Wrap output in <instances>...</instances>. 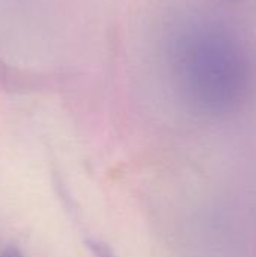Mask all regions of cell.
Listing matches in <instances>:
<instances>
[{
  "label": "cell",
  "instance_id": "obj_3",
  "mask_svg": "<svg viewBox=\"0 0 256 257\" xmlns=\"http://www.w3.org/2000/svg\"><path fill=\"white\" fill-rule=\"evenodd\" d=\"M0 257H24L23 256V253L17 248V247H9V248H6Z\"/></svg>",
  "mask_w": 256,
  "mask_h": 257
},
{
  "label": "cell",
  "instance_id": "obj_2",
  "mask_svg": "<svg viewBox=\"0 0 256 257\" xmlns=\"http://www.w3.org/2000/svg\"><path fill=\"white\" fill-rule=\"evenodd\" d=\"M88 247L92 253L94 257H116L115 253L112 251V248H109L107 244L97 241V239H89L88 241Z\"/></svg>",
  "mask_w": 256,
  "mask_h": 257
},
{
  "label": "cell",
  "instance_id": "obj_1",
  "mask_svg": "<svg viewBox=\"0 0 256 257\" xmlns=\"http://www.w3.org/2000/svg\"><path fill=\"white\" fill-rule=\"evenodd\" d=\"M166 50L177 89L195 110L226 114L244 101L250 60L238 38L222 24L187 17L174 26Z\"/></svg>",
  "mask_w": 256,
  "mask_h": 257
}]
</instances>
